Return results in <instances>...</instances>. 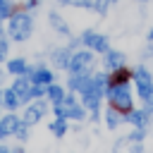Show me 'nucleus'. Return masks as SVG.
<instances>
[{
	"instance_id": "nucleus-11",
	"label": "nucleus",
	"mask_w": 153,
	"mask_h": 153,
	"mask_svg": "<svg viewBox=\"0 0 153 153\" xmlns=\"http://www.w3.org/2000/svg\"><path fill=\"white\" fill-rule=\"evenodd\" d=\"M122 62H124L122 53H108V67H110V69H120Z\"/></svg>"
},
{
	"instance_id": "nucleus-4",
	"label": "nucleus",
	"mask_w": 153,
	"mask_h": 153,
	"mask_svg": "<svg viewBox=\"0 0 153 153\" xmlns=\"http://www.w3.org/2000/svg\"><path fill=\"white\" fill-rule=\"evenodd\" d=\"M136 84H139V93H141L143 98H148L151 91H153V86H151V76H148V72H146L143 67L136 69Z\"/></svg>"
},
{
	"instance_id": "nucleus-1",
	"label": "nucleus",
	"mask_w": 153,
	"mask_h": 153,
	"mask_svg": "<svg viewBox=\"0 0 153 153\" xmlns=\"http://www.w3.org/2000/svg\"><path fill=\"white\" fill-rule=\"evenodd\" d=\"M31 29H33V24H31V17L29 14H14L10 19V33L17 41H26L31 36Z\"/></svg>"
},
{
	"instance_id": "nucleus-26",
	"label": "nucleus",
	"mask_w": 153,
	"mask_h": 153,
	"mask_svg": "<svg viewBox=\"0 0 153 153\" xmlns=\"http://www.w3.org/2000/svg\"><path fill=\"white\" fill-rule=\"evenodd\" d=\"M60 2H69V0H60Z\"/></svg>"
},
{
	"instance_id": "nucleus-9",
	"label": "nucleus",
	"mask_w": 153,
	"mask_h": 153,
	"mask_svg": "<svg viewBox=\"0 0 153 153\" xmlns=\"http://www.w3.org/2000/svg\"><path fill=\"white\" fill-rule=\"evenodd\" d=\"M17 127H19V122H17V117H14V115H7V117L0 122L2 134H14V131H17Z\"/></svg>"
},
{
	"instance_id": "nucleus-27",
	"label": "nucleus",
	"mask_w": 153,
	"mask_h": 153,
	"mask_svg": "<svg viewBox=\"0 0 153 153\" xmlns=\"http://www.w3.org/2000/svg\"><path fill=\"white\" fill-rule=\"evenodd\" d=\"M0 136H5V134H2V129H0Z\"/></svg>"
},
{
	"instance_id": "nucleus-7",
	"label": "nucleus",
	"mask_w": 153,
	"mask_h": 153,
	"mask_svg": "<svg viewBox=\"0 0 153 153\" xmlns=\"http://www.w3.org/2000/svg\"><path fill=\"white\" fill-rule=\"evenodd\" d=\"M43 112H45V105H43V103H36L33 108H29V110L24 112V124H33V122H38Z\"/></svg>"
},
{
	"instance_id": "nucleus-22",
	"label": "nucleus",
	"mask_w": 153,
	"mask_h": 153,
	"mask_svg": "<svg viewBox=\"0 0 153 153\" xmlns=\"http://www.w3.org/2000/svg\"><path fill=\"white\" fill-rule=\"evenodd\" d=\"M14 134H17V136H19V139H26V127H24V124H19V127H17V131H14Z\"/></svg>"
},
{
	"instance_id": "nucleus-5",
	"label": "nucleus",
	"mask_w": 153,
	"mask_h": 153,
	"mask_svg": "<svg viewBox=\"0 0 153 153\" xmlns=\"http://www.w3.org/2000/svg\"><path fill=\"white\" fill-rule=\"evenodd\" d=\"M84 43L91 45V48H96V50H108V41H105L103 36L93 33V31H86V33H84Z\"/></svg>"
},
{
	"instance_id": "nucleus-14",
	"label": "nucleus",
	"mask_w": 153,
	"mask_h": 153,
	"mask_svg": "<svg viewBox=\"0 0 153 153\" xmlns=\"http://www.w3.org/2000/svg\"><path fill=\"white\" fill-rule=\"evenodd\" d=\"M50 24H53V26H55L57 31H62V33H67V24H65V22H62V17H57L55 12L50 14Z\"/></svg>"
},
{
	"instance_id": "nucleus-28",
	"label": "nucleus",
	"mask_w": 153,
	"mask_h": 153,
	"mask_svg": "<svg viewBox=\"0 0 153 153\" xmlns=\"http://www.w3.org/2000/svg\"><path fill=\"white\" fill-rule=\"evenodd\" d=\"M0 33H2V31H0Z\"/></svg>"
},
{
	"instance_id": "nucleus-8",
	"label": "nucleus",
	"mask_w": 153,
	"mask_h": 153,
	"mask_svg": "<svg viewBox=\"0 0 153 153\" xmlns=\"http://www.w3.org/2000/svg\"><path fill=\"white\" fill-rule=\"evenodd\" d=\"M84 103H86L91 110H98V103H100V91H98V88H88V91H84Z\"/></svg>"
},
{
	"instance_id": "nucleus-21",
	"label": "nucleus",
	"mask_w": 153,
	"mask_h": 153,
	"mask_svg": "<svg viewBox=\"0 0 153 153\" xmlns=\"http://www.w3.org/2000/svg\"><path fill=\"white\" fill-rule=\"evenodd\" d=\"M5 53H7V41L2 38V33H0V60L5 57Z\"/></svg>"
},
{
	"instance_id": "nucleus-3",
	"label": "nucleus",
	"mask_w": 153,
	"mask_h": 153,
	"mask_svg": "<svg viewBox=\"0 0 153 153\" xmlns=\"http://www.w3.org/2000/svg\"><path fill=\"white\" fill-rule=\"evenodd\" d=\"M91 65H93V55H91V53H76V55L69 57L72 72H88Z\"/></svg>"
},
{
	"instance_id": "nucleus-17",
	"label": "nucleus",
	"mask_w": 153,
	"mask_h": 153,
	"mask_svg": "<svg viewBox=\"0 0 153 153\" xmlns=\"http://www.w3.org/2000/svg\"><path fill=\"white\" fill-rule=\"evenodd\" d=\"M127 120H129L131 124H139V127H141V124L146 122V117H143V112H129V115H127Z\"/></svg>"
},
{
	"instance_id": "nucleus-10",
	"label": "nucleus",
	"mask_w": 153,
	"mask_h": 153,
	"mask_svg": "<svg viewBox=\"0 0 153 153\" xmlns=\"http://www.w3.org/2000/svg\"><path fill=\"white\" fill-rule=\"evenodd\" d=\"M67 55H69V53H67L65 48H62V50H55V53H53V62H55L57 67H67V65H69V57H67Z\"/></svg>"
},
{
	"instance_id": "nucleus-20",
	"label": "nucleus",
	"mask_w": 153,
	"mask_h": 153,
	"mask_svg": "<svg viewBox=\"0 0 153 153\" xmlns=\"http://www.w3.org/2000/svg\"><path fill=\"white\" fill-rule=\"evenodd\" d=\"M10 14V0H0V19Z\"/></svg>"
},
{
	"instance_id": "nucleus-18",
	"label": "nucleus",
	"mask_w": 153,
	"mask_h": 153,
	"mask_svg": "<svg viewBox=\"0 0 153 153\" xmlns=\"http://www.w3.org/2000/svg\"><path fill=\"white\" fill-rule=\"evenodd\" d=\"M24 60H12L10 62V72H14V74H19V72H24Z\"/></svg>"
},
{
	"instance_id": "nucleus-6",
	"label": "nucleus",
	"mask_w": 153,
	"mask_h": 153,
	"mask_svg": "<svg viewBox=\"0 0 153 153\" xmlns=\"http://www.w3.org/2000/svg\"><path fill=\"white\" fill-rule=\"evenodd\" d=\"M12 91L17 93L19 103H24L26 98H31V88H29V81H26V79H17V81H14V86H12Z\"/></svg>"
},
{
	"instance_id": "nucleus-2",
	"label": "nucleus",
	"mask_w": 153,
	"mask_h": 153,
	"mask_svg": "<svg viewBox=\"0 0 153 153\" xmlns=\"http://www.w3.org/2000/svg\"><path fill=\"white\" fill-rule=\"evenodd\" d=\"M108 98L117 110H129L131 108V98H129V88L124 84H117L112 88H108Z\"/></svg>"
},
{
	"instance_id": "nucleus-24",
	"label": "nucleus",
	"mask_w": 153,
	"mask_h": 153,
	"mask_svg": "<svg viewBox=\"0 0 153 153\" xmlns=\"http://www.w3.org/2000/svg\"><path fill=\"white\" fill-rule=\"evenodd\" d=\"M148 38H153V29H151V33H148Z\"/></svg>"
},
{
	"instance_id": "nucleus-23",
	"label": "nucleus",
	"mask_w": 153,
	"mask_h": 153,
	"mask_svg": "<svg viewBox=\"0 0 153 153\" xmlns=\"http://www.w3.org/2000/svg\"><path fill=\"white\" fill-rule=\"evenodd\" d=\"M38 96H43V88H41V86L31 88V98H38Z\"/></svg>"
},
{
	"instance_id": "nucleus-25",
	"label": "nucleus",
	"mask_w": 153,
	"mask_h": 153,
	"mask_svg": "<svg viewBox=\"0 0 153 153\" xmlns=\"http://www.w3.org/2000/svg\"><path fill=\"white\" fill-rule=\"evenodd\" d=\"M0 81H2V72H0Z\"/></svg>"
},
{
	"instance_id": "nucleus-16",
	"label": "nucleus",
	"mask_w": 153,
	"mask_h": 153,
	"mask_svg": "<svg viewBox=\"0 0 153 153\" xmlns=\"http://www.w3.org/2000/svg\"><path fill=\"white\" fill-rule=\"evenodd\" d=\"M50 131H53L55 136H62V134H65V122H62V117H57V120L50 124Z\"/></svg>"
},
{
	"instance_id": "nucleus-19",
	"label": "nucleus",
	"mask_w": 153,
	"mask_h": 153,
	"mask_svg": "<svg viewBox=\"0 0 153 153\" xmlns=\"http://www.w3.org/2000/svg\"><path fill=\"white\" fill-rule=\"evenodd\" d=\"M48 93H50V98H53L55 103H60V100L65 98V96H62V88H60V86H50V91H48Z\"/></svg>"
},
{
	"instance_id": "nucleus-13",
	"label": "nucleus",
	"mask_w": 153,
	"mask_h": 153,
	"mask_svg": "<svg viewBox=\"0 0 153 153\" xmlns=\"http://www.w3.org/2000/svg\"><path fill=\"white\" fill-rule=\"evenodd\" d=\"M105 115H108V117H105V120H108V127H110V129H115V127H117V124H120V122H122V117H120V115H117V112H115V108H112V110H108V112H105Z\"/></svg>"
},
{
	"instance_id": "nucleus-15",
	"label": "nucleus",
	"mask_w": 153,
	"mask_h": 153,
	"mask_svg": "<svg viewBox=\"0 0 153 153\" xmlns=\"http://www.w3.org/2000/svg\"><path fill=\"white\" fill-rule=\"evenodd\" d=\"M33 79H36V84H48V81L53 79V74H50L48 69H38V72L33 74Z\"/></svg>"
},
{
	"instance_id": "nucleus-12",
	"label": "nucleus",
	"mask_w": 153,
	"mask_h": 153,
	"mask_svg": "<svg viewBox=\"0 0 153 153\" xmlns=\"http://www.w3.org/2000/svg\"><path fill=\"white\" fill-rule=\"evenodd\" d=\"M2 103H5L7 108H14V105L19 103V98H17V93L10 88V91H5V93H2Z\"/></svg>"
}]
</instances>
